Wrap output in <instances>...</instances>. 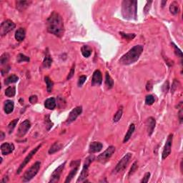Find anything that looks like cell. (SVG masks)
I'll return each mask as SVG.
<instances>
[{"label": "cell", "mask_w": 183, "mask_h": 183, "mask_svg": "<svg viewBox=\"0 0 183 183\" xmlns=\"http://www.w3.org/2000/svg\"><path fill=\"white\" fill-rule=\"evenodd\" d=\"M47 31L57 37H62L64 35V27L63 19L60 14L53 11L47 19Z\"/></svg>", "instance_id": "obj_1"}, {"label": "cell", "mask_w": 183, "mask_h": 183, "mask_svg": "<svg viewBox=\"0 0 183 183\" xmlns=\"http://www.w3.org/2000/svg\"><path fill=\"white\" fill-rule=\"evenodd\" d=\"M143 50L144 47L142 45L135 46L119 59V62L123 65H129L136 62L139 60Z\"/></svg>", "instance_id": "obj_2"}, {"label": "cell", "mask_w": 183, "mask_h": 183, "mask_svg": "<svg viewBox=\"0 0 183 183\" xmlns=\"http://www.w3.org/2000/svg\"><path fill=\"white\" fill-rule=\"evenodd\" d=\"M137 11V1L135 0H125L122 2V14L127 19H136Z\"/></svg>", "instance_id": "obj_3"}, {"label": "cell", "mask_w": 183, "mask_h": 183, "mask_svg": "<svg viewBox=\"0 0 183 183\" xmlns=\"http://www.w3.org/2000/svg\"><path fill=\"white\" fill-rule=\"evenodd\" d=\"M40 166H41V163L40 162H37L29 168L27 170L24 174L22 177L23 182H29L31 180L34 176L37 174L40 169Z\"/></svg>", "instance_id": "obj_4"}, {"label": "cell", "mask_w": 183, "mask_h": 183, "mask_svg": "<svg viewBox=\"0 0 183 183\" xmlns=\"http://www.w3.org/2000/svg\"><path fill=\"white\" fill-rule=\"evenodd\" d=\"M94 160H95V156L94 155H90L85 160V162H84V165H83L82 170L80 177L77 179V182H81L85 181V180L87 179V176L89 175V167H90V164L93 162Z\"/></svg>", "instance_id": "obj_5"}, {"label": "cell", "mask_w": 183, "mask_h": 183, "mask_svg": "<svg viewBox=\"0 0 183 183\" xmlns=\"http://www.w3.org/2000/svg\"><path fill=\"white\" fill-rule=\"evenodd\" d=\"M115 152V147L114 146H110L103 152L100 154L97 158V161L102 164H105L110 159L111 157Z\"/></svg>", "instance_id": "obj_6"}, {"label": "cell", "mask_w": 183, "mask_h": 183, "mask_svg": "<svg viewBox=\"0 0 183 183\" xmlns=\"http://www.w3.org/2000/svg\"><path fill=\"white\" fill-rule=\"evenodd\" d=\"M132 155L131 153L126 154L121 159V160L118 162L117 165H116V167L115 168V172L117 173V172H120L122 171H123L127 168L128 164H129V161H130L131 158H132Z\"/></svg>", "instance_id": "obj_7"}, {"label": "cell", "mask_w": 183, "mask_h": 183, "mask_svg": "<svg viewBox=\"0 0 183 183\" xmlns=\"http://www.w3.org/2000/svg\"><path fill=\"white\" fill-rule=\"evenodd\" d=\"M16 27V24L12 21L9 19L5 20L3 21L0 26V34L1 36H4L14 29Z\"/></svg>", "instance_id": "obj_8"}, {"label": "cell", "mask_w": 183, "mask_h": 183, "mask_svg": "<svg viewBox=\"0 0 183 183\" xmlns=\"http://www.w3.org/2000/svg\"><path fill=\"white\" fill-rule=\"evenodd\" d=\"M41 147H42V145L40 144V145H39L37 147L34 148V149H32V150L31 152H30L29 153V155H27V156L25 158H24V160H23L22 163H21V165H20L19 168L18 170H17V174H19L20 172H21V170H23V168H24V167H25L26 165H27V163H28V162H29L30 160H31V159L32 158V157L34 156V155H35L36 153H37V152L39 150V149H40V148Z\"/></svg>", "instance_id": "obj_9"}, {"label": "cell", "mask_w": 183, "mask_h": 183, "mask_svg": "<svg viewBox=\"0 0 183 183\" xmlns=\"http://www.w3.org/2000/svg\"><path fill=\"white\" fill-rule=\"evenodd\" d=\"M172 139H173V135L170 134L168 136V139L166 141L165 147H164L163 151H162V160H165L171 153V148H172Z\"/></svg>", "instance_id": "obj_10"}, {"label": "cell", "mask_w": 183, "mask_h": 183, "mask_svg": "<svg viewBox=\"0 0 183 183\" xmlns=\"http://www.w3.org/2000/svg\"><path fill=\"white\" fill-rule=\"evenodd\" d=\"M30 127H31V123H30V122L28 119L21 122L18 128L17 136H18L19 137H24V135L27 134V132H28L29 129H30Z\"/></svg>", "instance_id": "obj_11"}, {"label": "cell", "mask_w": 183, "mask_h": 183, "mask_svg": "<svg viewBox=\"0 0 183 183\" xmlns=\"http://www.w3.org/2000/svg\"><path fill=\"white\" fill-rule=\"evenodd\" d=\"M82 107H77L74 109H73L70 112V113L69 114L68 117H67V120H66V124H70L74 122V120H76L77 117L82 113Z\"/></svg>", "instance_id": "obj_12"}, {"label": "cell", "mask_w": 183, "mask_h": 183, "mask_svg": "<svg viewBox=\"0 0 183 183\" xmlns=\"http://www.w3.org/2000/svg\"><path fill=\"white\" fill-rule=\"evenodd\" d=\"M65 164L66 162H64L63 164L60 165V166H59L58 168H57V169L54 171V172H53V173L51 175V178H50V182L54 183V182H59L62 172L63 170H64V166H65Z\"/></svg>", "instance_id": "obj_13"}, {"label": "cell", "mask_w": 183, "mask_h": 183, "mask_svg": "<svg viewBox=\"0 0 183 183\" xmlns=\"http://www.w3.org/2000/svg\"><path fill=\"white\" fill-rule=\"evenodd\" d=\"M14 149V145L12 143L5 142L1 145V152L3 155H7L11 153Z\"/></svg>", "instance_id": "obj_14"}, {"label": "cell", "mask_w": 183, "mask_h": 183, "mask_svg": "<svg viewBox=\"0 0 183 183\" xmlns=\"http://www.w3.org/2000/svg\"><path fill=\"white\" fill-rule=\"evenodd\" d=\"M102 82V73L99 70H96L94 72L92 79V86H99Z\"/></svg>", "instance_id": "obj_15"}, {"label": "cell", "mask_w": 183, "mask_h": 183, "mask_svg": "<svg viewBox=\"0 0 183 183\" xmlns=\"http://www.w3.org/2000/svg\"><path fill=\"white\" fill-rule=\"evenodd\" d=\"M155 119L153 117H150L147 118L146 120V127H147V133L149 135V136H150L152 133H153V131L155 129Z\"/></svg>", "instance_id": "obj_16"}, {"label": "cell", "mask_w": 183, "mask_h": 183, "mask_svg": "<svg viewBox=\"0 0 183 183\" xmlns=\"http://www.w3.org/2000/svg\"><path fill=\"white\" fill-rule=\"evenodd\" d=\"M102 144L99 142H93L90 144V148H89V152L90 153H96V152H99L102 149Z\"/></svg>", "instance_id": "obj_17"}, {"label": "cell", "mask_w": 183, "mask_h": 183, "mask_svg": "<svg viewBox=\"0 0 183 183\" xmlns=\"http://www.w3.org/2000/svg\"><path fill=\"white\" fill-rule=\"evenodd\" d=\"M31 3L32 1H16V6H17V9L19 11H23L29 6Z\"/></svg>", "instance_id": "obj_18"}, {"label": "cell", "mask_w": 183, "mask_h": 183, "mask_svg": "<svg viewBox=\"0 0 183 183\" xmlns=\"http://www.w3.org/2000/svg\"><path fill=\"white\" fill-rule=\"evenodd\" d=\"M14 105L13 101L7 100L5 102H4V112H5L6 114H10L11 112H12L13 110H14Z\"/></svg>", "instance_id": "obj_19"}, {"label": "cell", "mask_w": 183, "mask_h": 183, "mask_svg": "<svg viewBox=\"0 0 183 183\" xmlns=\"http://www.w3.org/2000/svg\"><path fill=\"white\" fill-rule=\"evenodd\" d=\"M44 107H45L47 109H53L55 108L56 107V100L54 97H50L49 99H46L45 102H44Z\"/></svg>", "instance_id": "obj_20"}, {"label": "cell", "mask_w": 183, "mask_h": 183, "mask_svg": "<svg viewBox=\"0 0 183 183\" xmlns=\"http://www.w3.org/2000/svg\"><path fill=\"white\" fill-rule=\"evenodd\" d=\"M52 63V58L48 50H47V52L45 53V57H44V61H43V66L45 68H49L51 66Z\"/></svg>", "instance_id": "obj_21"}, {"label": "cell", "mask_w": 183, "mask_h": 183, "mask_svg": "<svg viewBox=\"0 0 183 183\" xmlns=\"http://www.w3.org/2000/svg\"><path fill=\"white\" fill-rule=\"evenodd\" d=\"M26 32L24 28H19L15 33V39L18 42H21L25 38Z\"/></svg>", "instance_id": "obj_22"}, {"label": "cell", "mask_w": 183, "mask_h": 183, "mask_svg": "<svg viewBox=\"0 0 183 183\" xmlns=\"http://www.w3.org/2000/svg\"><path fill=\"white\" fill-rule=\"evenodd\" d=\"M170 11L172 14H178L180 11V7L179 4L177 1H172L170 6Z\"/></svg>", "instance_id": "obj_23"}, {"label": "cell", "mask_w": 183, "mask_h": 183, "mask_svg": "<svg viewBox=\"0 0 183 183\" xmlns=\"http://www.w3.org/2000/svg\"><path fill=\"white\" fill-rule=\"evenodd\" d=\"M135 125H134V124H132V125H130V126H129V129H128L127 132V134L125 135V138H124V139H123L124 143L127 142L128 140H129V139H130V137H132V135L133 134L134 131H135Z\"/></svg>", "instance_id": "obj_24"}, {"label": "cell", "mask_w": 183, "mask_h": 183, "mask_svg": "<svg viewBox=\"0 0 183 183\" xmlns=\"http://www.w3.org/2000/svg\"><path fill=\"white\" fill-rule=\"evenodd\" d=\"M62 144H60V142H55V143L54 144V145H52L51 146V147H50V149H49V154H50V155H52V154L55 153L56 152H57V151L60 150V149H62Z\"/></svg>", "instance_id": "obj_25"}, {"label": "cell", "mask_w": 183, "mask_h": 183, "mask_svg": "<svg viewBox=\"0 0 183 183\" xmlns=\"http://www.w3.org/2000/svg\"><path fill=\"white\" fill-rule=\"evenodd\" d=\"M81 51L82 55L84 56V57H86V58L90 57L92 54V49L90 48L88 45L82 46L81 48Z\"/></svg>", "instance_id": "obj_26"}, {"label": "cell", "mask_w": 183, "mask_h": 183, "mask_svg": "<svg viewBox=\"0 0 183 183\" xmlns=\"http://www.w3.org/2000/svg\"><path fill=\"white\" fill-rule=\"evenodd\" d=\"M105 84L108 89H112L114 86L113 80L108 72H106V75H105Z\"/></svg>", "instance_id": "obj_27"}, {"label": "cell", "mask_w": 183, "mask_h": 183, "mask_svg": "<svg viewBox=\"0 0 183 183\" xmlns=\"http://www.w3.org/2000/svg\"><path fill=\"white\" fill-rule=\"evenodd\" d=\"M78 168L79 167H74V168L72 170L71 172H70V174L68 175V176L67 177V179H66L65 180V183L71 182L72 180L73 179V178H74V177L75 176L76 174H77V171H78Z\"/></svg>", "instance_id": "obj_28"}, {"label": "cell", "mask_w": 183, "mask_h": 183, "mask_svg": "<svg viewBox=\"0 0 183 183\" xmlns=\"http://www.w3.org/2000/svg\"><path fill=\"white\" fill-rule=\"evenodd\" d=\"M19 77H17L15 74H12V75L9 76V77H7V79L4 81V84L6 85H9V84H12V83H15L18 81Z\"/></svg>", "instance_id": "obj_29"}, {"label": "cell", "mask_w": 183, "mask_h": 183, "mask_svg": "<svg viewBox=\"0 0 183 183\" xmlns=\"http://www.w3.org/2000/svg\"><path fill=\"white\" fill-rule=\"evenodd\" d=\"M44 81H45L46 84H47V90L48 92H52L53 89V85H54V83L50 79L49 77H44Z\"/></svg>", "instance_id": "obj_30"}, {"label": "cell", "mask_w": 183, "mask_h": 183, "mask_svg": "<svg viewBox=\"0 0 183 183\" xmlns=\"http://www.w3.org/2000/svg\"><path fill=\"white\" fill-rule=\"evenodd\" d=\"M44 123H45L46 127H47V131L50 130V129L52 127L53 123L52 122L51 119H50V115H45V117H44Z\"/></svg>", "instance_id": "obj_31"}, {"label": "cell", "mask_w": 183, "mask_h": 183, "mask_svg": "<svg viewBox=\"0 0 183 183\" xmlns=\"http://www.w3.org/2000/svg\"><path fill=\"white\" fill-rule=\"evenodd\" d=\"M16 94V89L14 87H9L8 88L6 89L5 90V95L6 96L9 97H14Z\"/></svg>", "instance_id": "obj_32"}, {"label": "cell", "mask_w": 183, "mask_h": 183, "mask_svg": "<svg viewBox=\"0 0 183 183\" xmlns=\"http://www.w3.org/2000/svg\"><path fill=\"white\" fill-rule=\"evenodd\" d=\"M122 113H123V109H122V107H121L118 109V111L116 112L115 116H114V118H113L114 122H118V121L121 119V117H122Z\"/></svg>", "instance_id": "obj_33"}, {"label": "cell", "mask_w": 183, "mask_h": 183, "mask_svg": "<svg viewBox=\"0 0 183 183\" xmlns=\"http://www.w3.org/2000/svg\"><path fill=\"white\" fill-rule=\"evenodd\" d=\"M18 121H19V119H15L13 121H11V122L9 124L8 129H9V134H11V132H12V131L14 130V129L15 128V126L17 125Z\"/></svg>", "instance_id": "obj_34"}, {"label": "cell", "mask_w": 183, "mask_h": 183, "mask_svg": "<svg viewBox=\"0 0 183 183\" xmlns=\"http://www.w3.org/2000/svg\"><path fill=\"white\" fill-rule=\"evenodd\" d=\"M9 59V55L7 53L3 54L1 56V58H0V62H1V65H4V64H7Z\"/></svg>", "instance_id": "obj_35"}, {"label": "cell", "mask_w": 183, "mask_h": 183, "mask_svg": "<svg viewBox=\"0 0 183 183\" xmlns=\"http://www.w3.org/2000/svg\"><path fill=\"white\" fill-rule=\"evenodd\" d=\"M29 57H27V56L24 55V54H18V56H17V61H18V62H29Z\"/></svg>", "instance_id": "obj_36"}, {"label": "cell", "mask_w": 183, "mask_h": 183, "mask_svg": "<svg viewBox=\"0 0 183 183\" xmlns=\"http://www.w3.org/2000/svg\"><path fill=\"white\" fill-rule=\"evenodd\" d=\"M119 34L126 40H132L135 37V34H125V33L121 32H119Z\"/></svg>", "instance_id": "obj_37"}, {"label": "cell", "mask_w": 183, "mask_h": 183, "mask_svg": "<svg viewBox=\"0 0 183 183\" xmlns=\"http://www.w3.org/2000/svg\"><path fill=\"white\" fill-rule=\"evenodd\" d=\"M155 102V97L152 95H147L145 98V103L147 105H152Z\"/></svg>", "instance_id": "obj_38"}, {"label": "cell", "mask_w": 183, "mask_h": 183, "mask_svg": "<svg viewBox=\"0 0 183 183\" xmlns=\"http://www.w3.org/2000/svg\"><path fill=\"white\" fill-rule=\"evenodd\" d=\"M172 45L173 46L174 49H175V54H176L178 57H180V58H182V51H181L180 50L179 48H178V47H177L176 45H175L174 43H172Z\"/></svg>", "instance_id": "obj_39"}, {"label": "cell", "mask_w": 183, "mask_h": 183, "mask_svg": "<svg viewBox=\"0 0 183 183\" xmlns=\"http://www.w3.org/2000/svg\"><path fill=\"white\" fill-rule=\"evenodd\" d=\"M152 1H147L146 5H145V7H144V13H145V14H147L148 12H149V9H150L151 8V4H152Z\"/></svg>", "instance_id": "obj_40"}, {"label": "cell", "mask_w": 183, "mask_h": 183, "mask_svg": "<svg viewBox=\"0 0 183 183\" xmlns=\"http://www.w3.org/2000/svg\"><path fill=\"white\" fill-rule=\"evenodd\" d=\"M74 70H75V64H73V65H72V67L71 70H70V72H69L68 76H67V80H70V79H71L72 77L73 76H74Z\"/></svg>", "instance_id": "obj_41"}, {"label": "cell", "mask_w": 183, "mask_h": 183, "mask_svg": "<svg viewBox=\"0 0 183 183\" xmlns=\"http://www.w3.org/2000/svg\"><path fill=\"white\" fill-rule=\"evenodd\" d=\"M138 168V166H137V162H135L133 163V165H132V168H131L130 170H129V175H132V174L134 173V172H135V171L137 170Z\"/></svg>", "instance_id": "obj_42"}, {"label": "cell", "mask_w": 183, "mask_h": 183, "mask_svg": "<svg viewBox=\"0 0 183 183\" xmlns=\"http://www.w3.org/2000/svg\"><path fill=\"white\" fill-rule=\"evenodd\" d=\"M86 80H87V77H86V76H84V75L81 76V77L79 78L78 83H77V84H78L79 87H81V86H82V84H84V82H85Z\"/></svg>", "instance_id": "obj_43"}, {"label": "cell", "mask_w": 183, "mask_h": 183, "mask_svg": "<svg viewBox=\"0 0 183 183\" xmlns=\"http://www.w3.org/2000/svg\"><path fill=\"white\" fill-rule=\"evenodd\" d=\"M37 101H38V98H37V97L36 95H32L29 97V102L32 105H34V104L37 103Z\"/></svg>", "instance_id": "obj_44"}, {"label": "cell", "mask_w": 183, "mask_h": 183, "mask_svg": "<svg viewBox=\"0 0 183 183\" xmlns=\"http://www.w3.org/2000/svg\"><path fill=\"white\" fill-rule=\"evenodd\" d=\"M149 178H150V173H149V172H147V173L145 175V176H144L143 179L141 180V182H144V183L148 182Z\"/></svg>", "instance_id": "obj_45"}, {"label": "cell", "mask_w": 183, "mask_h": 183, "mask_svg": "<svg viewBox=\"0 0 183 183\" xmlns=\"http://www.w3.org/2000/svg\"><path fill=\"white\" fill-rule=\"evenodd\" d=\"M152 87H153V83H152V81L147 82V83L146 84V90H147V91H151Z\"/></svg>", "instance_id": "obj_46"}, {"label": "cell", "mask_w": 183, "mask_h": 183, "mask_svg": "<svg viewBox=\"0 0 183 183\" xmlns=\"http://www.w3.org/2000/svg\"><path fill=\"white\" fill-rule=\"evenodd\" d=\"M169 82H168V81H167L166 82L163 84V86H162V90H163V92H165V93L168 92V90H169Z\"/></svg>", "instance_id": "obj_47"}, {"label": "cell", "mask_w": 183, "mask_h": 183, "mask_svg": "<svg viewBox=\"0 0 183 183\" xmlns=\"http://www.w3.org/2000/svg\"><path fill=\"white\" fill-rule=\"evenodd\" d=\"M176 85H178V82H176V80H175V81H174V82H173V84H172V93H173V92H175V90H176V88H177V86Z\"/></svg>", "instance_id": "obj_48"}, {"label": "cell", "mask_w": 183, "mask_h": 183, "mask_svg": "<svg viewBox=\"0 0 183 183\" xmlns=\"http://www.w3.org/2000/svg\"><path fill=\"white\" fill-rule=\"evenodd\" d=\"M179 119H180V123H182V109L181 108L179 112Z\"/></svg>", "instance_id": "obj_49"}, {"label": "cell", "mask_w": 183, "mask_h": 183, "mask_svg": "<svg viewBox=\"0 0 183 183\" xmlns=\"http://www.w3.org/2000/svg\"><path fill=\"white\" fill-rule=\"evenodd\" d=\"M0 134H1V140H3L4 138V134L3 132H0Z\"/></svg>", "instance_id": "obj_50"}, {"label": "cell", "mask_w": 183, "mask_h": 183, "mask_svg": "<svg viewBox=\"0 0 183 183\" xmlns=\"http://www.w3.org/2000/svg\"><path fill=\"white\" fill-rule=\"evenodd\" d=\"M7 181H8V178H7V177H5V178H4V179L2 180V181H1V182H7Z\"/></svg>", "instance_id": "obj_51"}, {"label": "cell", "mask_w": 183, "mask_h": 183, "mask_svg": "<svg viewBox=\"0 0 183 183\" xmlns=\"http://www.w3.org/2000/svg\"><path fill=\"white\" fill-rule=\"evenodd\" d=\"M167 3V1H162V7H164V5H165V4H166Z\"/></svg>", "instance_id": "obj_52"}]
</instances>
